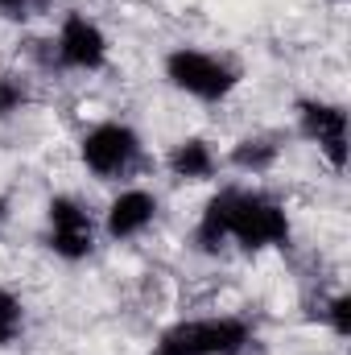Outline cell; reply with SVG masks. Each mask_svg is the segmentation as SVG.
Here are the masks:
<instances>
[{
  "label": "cell",
  "mask_w": 351,
  "mask_h": 355,
  "mask_svg": "<svg viewBox=\"0 0 351 355\" xmlns=\"http://www.w3.org/2000/svg\"><path fill=\"white\" fill-rule=\"evenodd\" d=\"M289 236H293V223H289V211L277 194L257 190V186H236L228 244L257 257V252H268V248H285Z\"/></svg>",
  "instance_id": "6da1fadb"
},
{
  "label": "cell",
  "mask_w": 351,
  "mask_h": 355,
  "mask_svg": "<svg viewBox=\"0 0 351 355\" xmlns=\"http://www.w3.org/2000/svg\"><path fill=\"white\" fill-rule=\"evenodd\" d=\"M252 322L236 314H207V318H182L166 327L149 355H244L252 347Z\"/></svg>",
  "instance_id": "7a4b0ae2"
},
{
  "label": "cell",
  "mask_w": 351,
  "mask_h": 355,
  "mask_svg": "<svg viewBox=\"0 0 351 355\" xmlns=\"http://www.w3.org/2000/svg\"><path fill=\"white\" fill-rule=\"evenodd\" d=\"M162 75L174 91L198 99V103H223L240 87V71L228 58H219L211 50H198V46H174L162 58Z\"/></svg>",
  "instance_id": "3957f363"
},
{
  "label": "cell",
  "mask_w": 351,
  "mask_h": 355,
  "mask_svg": "<svg viewBox=\"0 0 351 355\" xmlns=\"http://www.w3.org/2000/svg\"><path fill=\"white\" fill-rule=\"evenodd\" d=\"M141 157H145V141L124 120H99V124H91L87 132H83V141H79V162L99 182L128 178L141 166Z\"/></svg>",
  "instance_id": "277c9868"
},
{
  "label": "cell",
  "mask_w": 351,
  "mask_h": 355,
  "mask_svg": "<svg viewBox=\"0 0 351 355\" xmlns=\"http://www.w3.org/2000/svg\"><path fill=\"white\" fill-rule=\"evenodd\" d=\"M293 116H298V132L318 149V157L343 174L348 170V153H351V120L348 107L335 103V99H318V95H302L293 103Z\"/></svg>",
  "instance_id": "5b68a950"
},
{
  "label": "cell",
  "mask_w": 351,
  "mask_h": 355,
  "mask_svg": "<svg viewBox=\"0 0 351 355\" xmlns=\"http://www.w3.org/2000/svg\"><path fill=\"white\" fill-rule=\"evenodd\" d=\"M108 58H112V42H108L103 25L79 8L62 12L58 33H54V62L75 75H99L108 67Z\"/></svg>",
  "instance_id": "8992f818"
},
{
  "label": "cell",
  "mask_w": 351,
  "mask_h": 355,
  "mask_svg": "<svg viewBox=\"0 0 351 355\" xmlns=\"http://www.w3.org/2000/svg\"><path fill=\"white\" fill-rule=\"evenodd\" d=\"M95 219L91 211L75 198V194H54L46 202V248L67 261V265H79L95 252Z\"/></svg>",
  "instance_id": "52a82bcc"
},
{
  "label": "cell",
  "mask_w": 351,
  "mask_h": 355,
  "mask_svg": "<svg viewBox=\"0 0 351 355\" xmlns=\"http://www.w3.org/2000/svg\"><path fill=\"white\" fill-rule=\"evenodd\" d=\"M157 211H162V198L145 186H124L108 211H103V236L112 244H128L137 236H145L153 223H157Z\"/></svg>",
  "instance_id": "ba28073f"
},
{
  "label": "cell",
  "mask_w": 351,
  "mask_h": 355,
  "mask_svg": "<svg viewBox=\"0 0 351 355\" xmlns=\"http://www.w3.org/2000/svg\"><path fill=\"white\" fill-rule=\"evenodd\" d=\"M232 198H236V186H219L203 211H198V223L190 232V244L198 257H219V248L228 244V223H232Z\"/></svg>",
  "instance_id": "9c48e42d"
},
{
  "label": "cell",
  "mask_w": 351,
  "mask_h": 355,
  "mask_svg": "<svg viewBox=\"0 0 351 355\" xmlns=\"http://www.w3.org/2000/svg\"><path fill=\"white\" fill-rule=\"evenodd\" d=\"M166 170H170L178 182H211L215 170H219V157H215L211 141H203V137H182L178 145H170V153H166Z\"/></svg>",
  "instance_id": "30bf717a"
},
{
  "label": "cell",
  "mask_w": 351,
  "mask_h": 355,
  "mask_svg": "<svg viewBox=\"0 0 351 355\" xmlns=\"http://www.w3.org/2000/svg\"><path fill=\"white\" fill-rule=\"evenodd\" d=\"M277 157H281V145H277V137H240L236 145H232V153H228V162L240 170V174H252L261 178L268 174L273 166H277Z\"/></svg>",
  "instance_id": "8fae6325"
},
{
  "label": "cell",
  "mask_w": 351,
  "mask_h": 355,
  "mask_svg": "<svg viewBox=\"0 0 351 355\" xmlns=\"http://www.w3.org/2000/svg\"><path fill=\"white\" fill-rule=\"evenodd\" d=\"M25 327H29V314H25V302L0 285V352H12L21 339H25Z\"/></svg>",
  "instance_id": "7c38bea8"
},
{
  "label": "cell",
  "mask_w": 351,
  "mask_h": 355,
  "mask_svg": "<svg viewBox=\"0 0 351 355\" xmlns=\"http://www.w3.org/2000/svg\"><path fill=\"white\" fill-rule=\"evenodd\" d=\"M29 107V83L21 75H0V120H12Z\"/></svg>",
  "instance_id": "4fadbf2b"
},
{
  "label": "cell",
  "mask_w": 351,
  "mask_h": 355,
  "mask_svg": "<svg viewBox=\"0 0 351 355\" xmlns=\"http://www.w3.org/2000/svg\"><path fill=\"white\" fill-rule=\"evenodd\" d=\"M323 318H327V327H331L335 339H351V293H335L327 302Z\"/></svg>",
  "instance_id": "5bb4252c"
},
{
  "label": "cell",
  "mask_w": 351,
  "mask_h": 355,
  "mask_svg": "<svg viewBox=\"0 0 351 355\" xmlns=\"http://www.w3.org/2000/svg\"><path fill=\"white\" fill-rule=\"evenodd\" d=\"M50 4L54 0H0V17L12 21V25H21V21H33V17L50 12Z\"/></svg>",
  "instance_id": "9a60e30c"
},
{
  "label": "cell",
  "mask_w": 351,
  "mask_h": 355,
  "mask_svg": "<svg viewBox=\"0 0 351 355\" xmlns=\"http://www.w3.org/2000/svg\"><path fill=\"white\" fill-rule=\"evenodd\" d=\"M4 219H8V198L0 194V223H4Z\"/></svg>",
  "instance_id": "2e32d148"
}]
</instances>
